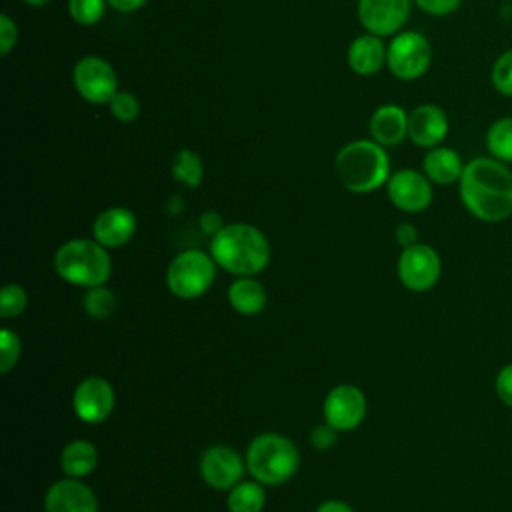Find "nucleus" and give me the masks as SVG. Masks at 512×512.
Masks as SVG:
<instances>
[{
    "label": "nucleus",
    "mask_w": 512,
    "mask_h": 512,
    "mask_svg": "<svg viewBox=\"0 0 512 512\" xmlns=\"http://www.w3.org/2000/svg\"><path fill=\"white\" fill-rule=\"evenodd\" d=\"M458 196L470 216L500 224L512 216V170L492 156H476L464 166Z\"/></svg>",
    "instance_id": "f257e3e1"
},
{
    "label": "nucleus",
    "mask_w": 512,
    "mask_h": 512,
    "mask_svg": "<svg viewBox=\"0 0 512 512\" xmlns=\"http://www.w3.org/2000/svg\"><path fill=\"white\" fill-rule=\"evenodd\" d=\"M208 252L218 268L234 276L260 274L270 264L272 256L266 234L248 222L224 224V228L210 238Z\"/></svg>",
    "instance_id": "f03ea898"
},
{
    "label": "nucleus",
    "mask_w": 512,
    "mask_h": 512,
    "mask_svg": "<svg viewBox=\"0 0 512 512\" xmlns=\"http://www.w3.org/2000/svg\"><path fill=\"white\" fill-rule=\"evenodd\" d=\"M338 182L354 194H370L386 186L390 178V158L384 146L372 138L344 144L334 156Z\"/></svg>",
    "instance_id": "7ed1b4c3"
},
{
    "label": "nucleus",
    "mask_w": 512,
    "mask_h": 512,
    "mask_svg": "<svg viewBox=\"0 0 512 512\" xmlns=\"http://www.w3.org/2000/svg\"><path fill=\"white\" fill-rule=\"evenodd\" d=\"M246 470L264 486H282L294 478L300 468L298 446L280 432H264L250 440Z\"/></svg>",
    "instance_id": "20e7f679"
},
{
    "label": "nucleus",
    "mask_w": 512,
    "mask_h": 512,
    "mask_svg": "<svg viewBox=\"0 0 512 512\" xmlns=\"http://www.w3.org/2000/svg\"><path fill=\"white\" fill-rule=\"evenodd\" d=\"M56 274L80 288L104 286L112 276V258L94 238H72L58 246L54 254Z\"/></svg>",
    "instance_id": "39448f33"
},
{
    "label": "nucleus",
    "mask_w": 512,
    "mask_h": 512,
    "mask_svg": "<svg viewBox=\"0 0 512 512\" xmlns=\"http://www.w3.org/2000/svg\"><path fill=\"white\" fill-rule=\"evenodd\" d=\"M218 264L210 252L188 248L178 252L166 268V286L180 300L200 298L210 290Z\"/></svg>",
    "instance_id": "423d86ee"
},
{
    "label": "nucleus",
    "mask_w": 512,
    "mask_h": 512,
    "mask_svg": "<svg viewBox=\"0 0 512 512\" xmlns=\"http://www.w3.org/2000/svg\"><path fill=\"white\" fill-rule=\"evenodd\" d=\"M432 64L430 40L416 30H402L392 36L386 48V68L398 80L422 78Z\"/></svg>",
    "instance_id": "0eeeda50"
},
{
    "label": "nucleus",
    "mask_w": 512,
    "mask_h": 512,
    "mask_svg": "<svg viewBox=\"0 0 512 512\" xmlns=\"http://www.w3.org/2000/svg\"><path fill=\"white\" fill-rule=\"evenodd\" d=\"M72 84L78 96L94 106H108L118 92V76L114 66L102 56H82L72 68Z\"/></svg>",
    "instance_id": "6e6552de"
},
{
    "label": "nucleus",
    "mask_w": 512,
    "mask_h": 512,
    "mask_svg": "<svg viewBox=\"0 0 512 512\" xmlns=\"http://www.w3.org/2000/svg\"><path fill=\"white\" fill-rule=\"evenodd\" d=\"M396 274L406 290L428 292L442 276V258L430 244L416 242L402 248L396 262Z\"/></svg>",
    "instance_id": "1a4fd4ad"
},
{
    "label": "nucleus",
    "mask_w": 512,
    "mask_h": 512,
    "mask_svg": "<svg viewBox=\"0 0 512 512\" xmlns=\"http://www.w3.org/2000/svg\"><path fill=\"white\" fill-rule=\"evenodd\" d=\"M366 412H368V400L364 392L354 384L334 386L322 402L324 422L338 432L356 430L364 422Z\"/></svg>",
    "instance_id": "9d476101"
},
{
    "label": "nucleus",
    "mask_w": 512,
    "mask_h": 512,
    "mask_svg": "<svg viewBox=\"0 0 512 512\" xmlns=\"http://www.w3.org/2000/svg\"><path fill=\"white\" fill-rule=\"evenodd\" d=\"M198 470L204 484L218 492H228L244 478V472H248L246 460L226 444L208 446L200 456Z\"/></svg>",
    "instance_id": "9b49d317"
},
{
    "label": "nucleus",
    "mask_w": 512,
    "mask_h": 512,
    "mask_svg": "<svg viewBox=\"0 0 512 512\" xmlns=\"http://www.w3.org/2000/svg\"><path fill=\"white\" fill-rule=\"evenodd\" d=\"M434 184L424 172L414 168H400L390 174L386 182V194L392 206L406 214L424 212L434 200Z\"/></svg>",
    "instance_id": "f8f14e48"
},
{
    "label": "nucleus",
    "mask_w": 512,
    "mask_h": 512,
    "mask_svg": "<svg viewBox=\"0 0 512 512\" xmlns=\"http://www.w3.org/2000/svg\"><path fill=\"white\" fill-rule=\"evenodd\" d=\"M116 406L114 386L102 376H86L72 394V410L86 424L104 422Z\"/></svg>",
    "instance_id": "ddd939ff"
},
{
    "label": "nucleus",
    "mask_w": 512,
    "mask_h": 512,
    "mask_svg": "<svg viewBox=\"0 0 512 512\" xmlns=\"http://www.w3.org/2000/svg\"><path fill=\"white\" fill-rule=\"evenodd\" d=\"M412 4V0H358L356 14L366 32L384 38L402 32Z\"/></svg>",
    "instance_id": "4468645a"
},
{
    "label": "nucleus",
    "mask_w": 512,
    "mask_h": 512,
    "mask_svg": "<svg viewBox=\"0 0 512 512\" xmlns=\"http://www.w3.org/2000/svg\"><path fill=\"white\" fill-rule=\"evenodd\" d=\"M44 512H98V496L80 478L64 476L46 490Z\"/></svg>",
    "instance_id": "2eb2a0df"
},
{
    "label": "nucleus",
    "mask_w": 512,
    "mask_h": 512,
    "mask_svg": "<svg viewBox=\"0 0 512 512\" xmlns=\"http://www.w3.org/2000/svg\"><path fill=\"white\" fill-rule=\"evenodd\" d=\"M450 130L446 112L432 102L420 104L408 112V140L424 150L440 146Z\"/></svg>",
    "instance_id": "dca6fc26"
},
{
    "label": "nucleus",
    "mask_w": 512,
    "mask_h": 512,
    "mask_svg": "<svg viewBox=\"0 0 512 512\" xmlns=\"http://www.w3.org/2000/svg\"><path fill=\"white\" fill-rule=\"evenodd\" d=\"M136 216L124 206H110L102 210L92 222V238L104 248H122L136 234Z\"/></svg>",
    "instance_id": "f3484780"
},
{
    "label": "nucleus",
    "mask_w": 512,
    "mask_h": 512,
    "mask_svg": "<svg viewBox=\"0 0 512 512\" xmlns=\"http://www.w3.org/2000/svg\"><path fill=\"white\" fill-rule=\"evenodd\" d=\"M368 132L380 146L394 148L408 138V112L398 104H382L372 112Z\"/></svg>",
    "instance_id": "a211bd4d"
},
{
    "label": "nucleus",
    "mask_w": 512,
    "mask_h": 512,
    "mask_svg": "<svg viewBox=\"0 0 512 512\" xmlns=\"http://www.w3.org/2000/svg\"><path fill=\"white\" fill-rule=\"evenodd\" d=\"M386 48L388 44H384L382 36L364 32L350 42L346 62L354 74L372 76L386 66Z\"/></svg>",
    "instance_id": "6ab92c4d"
},
{
    "label": "nucleus",
    "mask_w": 512,
    "mask_h": 512,
    "mask_svg": "<svg viewBox=\"0 0 512 512\" xmlns=\"http://www.w3.org/2000/svg\"><path fill=\"white\" fill-rule=\"evenodd\" d=\"M464 166H466V162L462 160V156L454 148L444 146V144L426 150V154L422 158V172L436 186L458 184V180L464 172Z\"/></svg>",
    "instance_id": "aec40b11"
},
{
    "label": "nucleus",
    "mask_w": 512,
    "mask_h": 512,
    "mask_svg": "<svg viewBox=\"0 0 512 512\" xmlns=\"http://www.w3.org/2000/svg\"><path fill=\"white\" fill-rule=\"evenodd\" d=\"M228 304L240 316H258L268 302L266 288L254 276H236L228 286Z\"/></svg>",
    "instance_id": "412c9836"
},
{
    "label": "nucleus",
    "mask_w": 512,
    "mask_h": 512,
    "mask_svg": "<svg viewBox=\"0 0 512 512\" xmlns=\"http://www.w3.org/2000/svg\"><path fill=\"white\" fill-rule=\"evenodd\" d=\"M98 466V448L90 440H70L60 452V468L64 476L86 478Z\"/></svg>",
    "instance_id": "4be33fe9"
},
{
    "label": "nucleus",
    "mask_w": 512,
    "mask_h": 512,
    "mask_svg": "<svg viewBox=\"0 0 512 512\" xmlns=\"http://www.w3.org/2000/svg\"><path fill=\"white\" fill-rule=\"evenodd\" d=\"M266 486L258 480H240L228 490V512H262L266 504Z\"/></svg>",
    "instance_id": "5701e85b"
},
{
    "label": "nucleus",
    "mask_w": 512,
    "mask_h": 512,
    "mask_svg": "<svg viewBox=\"0 0 512 512\" xmlns=\"http://www.w3.org/2000/svg\"><path fill=\"white\" fill-rule=\"evenodd\" d=\"M170 172H172V178L182 186L192 190L198 188L204 180V164L200 154L190 148H180L172 158Z\"/></svg>",
    "instance_id": "b1692460"
},
{
    "label": "nucleus",
    "mask_w": 512,
    "mask_h": 512,
    "mask_svg": "<svg viewBox=\"0 0 512 512\" xmlns=\"http://www.w3.org/2000/svg\"><path fill=\"white\" fill-rule=\"evenodd\" d=\"M488 156L512 164V116H502L486 130Z\"/></svg>",
    "instance_id": "393cba45"
},
{
    "label": "nucleus",
    "mask_w": 512,
    "mask_h": 512,
    "mask_svg": "<svg viewBox=\"0 0 512 512\" xmlns=\"http://www.w3.org/2000/svg\"><path fill=\"white\" fill-rule=\"evenodd\" d=\"M82 308L84 312L94 318V320H106L114 314L116 308V298L114 292L104 284V286H94L86 288V294L82 298Z\"/></svg>",
    "instance_id": "a878e982"
},
{
    "label": "nucleus",
    "mask_w": 512,
    "mask_h": 512,
    "mask_svg": "<svg viewBox=\"0 0 512 512\" xmlns=\"http://www.w3.org/2000/svg\"><path fill=\"white\" fill-rule=\"evenodd\" d=\"M106 0H68V14L80 26H94L104 18Z\"/></svg>",
    "instance_id": "bb28decb"
},
{
    "label": "nucleus",
    "mask_w": 512,
    "mask_h": 512,
    "mask_svg": "<svg viewBox=\"0 0 512 512\" xmlns=\"http://www.w3.org/2000/svg\"><path fill=\"white\" fill-rule=\"evenodd\" d=\"M28 306V294L20 284H4L0 290V316L12 320L22 316Z\"/></svg>",
    "instance_id": "cd10ccee"
},
{
    "label": "nucleus",
    "mask_w": 512,
    "mask_h": 512,
    "mask_svg": "<svg viewBox=\"0 0 512 512\" xmlns=\"http://www.w3.org/2000/svg\"><path fill=\"white\" fill-rule=\"evenodd\" d=\"M490 82L492 88L504 96L512 98V48L504 50L490 68Z\"/></svg>",
    "instance_id": "c85d7f7f"
},
{
    "label": "nucleus",
    "mask_w": 512,
    "mask_h": 512,
    "mask_svg": "<svg viewBox=\"0 0 512 512\" xmlns=\"http://www.w3.org/2000/svg\"><path fill=\"white\" fill-rule=\"evenodd\" d=\"M108 110L110 114L118 120V122H134L140 116V100L126 90H118L112 100L108 102Z\"/></svg>",
    "instance_id": "c756f323"
},
{
    "label": "nucleus",
    "mask_w": 512,
    "mask_h": 512,
    "mask_svg": "<svg viewBox=\"0 0 512 512\" xmlns=\"http://www.w3.org/2000/svg\"><path fill=\"white\" fill-rule=\"evenodd\" d=\"M20 336L10 330V328H2L0 332V372L8 374L20 360Z\"/></svg>",
    "instance_id": "7c9ffc66"
},
{
    "label": "nucleus",
    "mask_w": 512,
    "mask_h": 512,
    "mask_svg": "<svg viewBox=\"0 0 512 512\" xmlns=\"http://www.w3.org/2000/svg\"><path fill=\"white\" fill-rule=\"evenodd\" d=\"M414 6L434 18H442V16H450L452 12H456L462 4V0H412Z\"/></svg>",
    "instance_id": "2f4dec72"
},
{
    "label": "nucleus",
    "mask_w": 512,
    "mask_h": 512,
    "mask_svg": "<svg viewBox=\"0 0 512 512\" xmlns=\"http://www.w3.org/2000/svg\"><path fill=\"white\" fill-rule=\"evenodd\" d=\"M494 392L498 400L512 410V362L504 364L494 378Z\"/></svg>",
    "instance_id": "473e14b6"
},
{
    "label": "nucleus",
    "mask_w": 512,
    "mask_h": 512,
    "mask_svg": "<svg viewBox=\"0 0 512 512\" xmlns=\"http://www.w3.org/2000/svg\"><path fill=\"white\" fill-rule=\"evenodd\" d=\"M18 42V26L8 14H0V54L8 56Z\"/></svg>",
    "instance_id": "72a5a7b5"
},
{
    "label": "nucleus",
    "mask_w": 512,
    "mask_h": 512,
    "mask_svg": "<svg viewBox=\"0 0 512 512\" xmlns=\"http://www.w3.org/2000/svg\"><path fill=\"white\" fill-rule=\"evenodd\" d=\"M336 434H338V430H334L330 424H326V422L318 424L310 432V444L316 450H328L336 444Z\"/></svg>",
    "instance_id": "f704fd0d"
},
{
    "label": "nucleus",
    "mask_w": 512,
    "mask_h": 512,
    "mask_svg": "<svg viewBox=\"0 0 512 512\" xmlns=\"http://www.w3.org/2000/svg\"><path fill=\"white\" fill-rule=\"evenodd\" d=\"M394 240L398 246L402 248H408L412 244L418 242V230L412 222H400L396 228H394Z\"/></svg>",
    "instance_id": "c9c22d12"
},
{
    "label": "nucleus",
    "mask_w": 512,
    "mask_h": 512,
    "mask_svg": "<svg viewBox=\"0 0 512 512\" xmlns=\"http://www.w3.org/2000/svg\"><path fill=\"white\" fill-rule=\"evenodd\" d=\"M198 226H200V230H202L204 234H210V238H212L216 232H220V230L224 228V220H222V216H220L218 212L206 210V212L200 214Z\"/></svg>",
    "instance_id": "e433bc0d"
},
{
    "label": "nucleus",
    "mask_w": 512,
    "mask_h": 512,
    "mask_svg": "<svg viewBox=\"0 0 512 512\" xmlns=\"http://www.w3.org/2000/svg\"><path fill=\"white\" fill-rule=\"evenodd\" d=\"M148 0H106L108 8L120 12V14H132L140 10Z\"/></svg>",
    "instance_id": "4c0bfd02"
},
{
    "label": "nucleus",
    "mask_w": 512,
    "mask_h": 512,
    "mask_svg": "<svg viewBox=\"0 0 512 512\" xmlns=\"http://www.w3.org/2000/svg\"><path fill=\"white\" fill-rule=\"evenodd\" d=\"M314 512H354V508L350 504H346L344 500H324L322 504H318V508Z\"/></svg>",
    "instance_id": "58836bf2"
},
{
    "label": "nucleus",
    "mask_w": 512,
    "mask_h": 512,
    "mask_svg": "<svg viewBox=\"0 0 512 512\" xmlns=\"http://www.w3.org/2000/svg\"><path fill=\"white\" fill-rule=\"evenodd\" d=\"M52 0H24V4L28 6H34V8H42V6H48Z\"/></svg>",
    "instance_id": "ea45409f"
}]
</instances>
